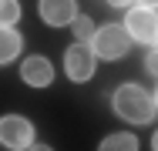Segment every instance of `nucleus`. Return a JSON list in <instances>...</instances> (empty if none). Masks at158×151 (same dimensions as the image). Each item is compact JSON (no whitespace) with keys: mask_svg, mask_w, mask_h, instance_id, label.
Returning <instances> with one entry per match:
<instances>
[{"mask_svg":"<svg viewBox=\"0 0 158 151\" xmlns=\"http://www.w3.org/2000/svg\"><path fill=\"white\" fill-rule=\"evenodd\" d=\"M141 7H155V0H141Z\"/></svg>","mask_w":158,"mask_h":151,"instance_id":"15","label":"nucleus"},{"mask_svg":"<svg viewBox=\"0 0 158 151\" xmlns=\"http://www.w3.org/2000/svg\"><path fill=\"white\" fill-rule=\"evenodd\" d=\"M74 14H77L74 0H40V17H44V24H51V27L71 24Z\"/></svg>","mask_w":158,"mask_h":151,"instance_id":"7","label":"nucleus"},{"mask_svg":"<svg viewBox=\"0 0 158 151\" xmlns=\"http://www.w3.org/2000/svg\"><path fill=\"white\" fill-rule=\"evenodd\" d=\"M71 30H74L77 44H91V37H94V24H91V17H88V14H74Z\"/></svg>","mask_w":158,"mask_h":151,"instance_id":"10","label":"nucleus"},{"mask_svg":"<svg viewBox=\"0 0 158 151\" xmlns=\"http://www.w3.org/2000/svg\"><path fill=\"white\" fill-rule=\"evenodd\" d=\"M20 20V3L17 0H0V27H14Z\"/></svg>","mask_w":158,"mask_h":151,"instance_id":"11","label":"nucleus"},{"mask_svg":"<svg viewBox=\"0 0 158 151\" xmlns=\"http://www.w3.org/2000/svg\"><path fill=\"white\" fill-rule=\"evenodd\" d=\"M98 151H138V138L128 134V131H111Z\"/></svg>","mask_w":158,"mask_h":151,"instance_id":"8","label":"nucleus"},{"mask_svg":"<svg viewBox=\"0 0 158 151\" xmlns=\"http://www.w3.org/2000/svg\"><path fill=\"white\" fill-rule=\"evenodd\" d=\"M121 27H125V34L131 37V40L155 44V37H158V17H155V7H131Z\"/></svg>","mask_w":158,"mask_h":151,"instance_id":"3","label":"nucleus"},{"mask_svg":"<svg viewBox=\"0 0 158 151\" xmlns=\"http://www.w3.org/2000/svg\"><path fill=\"white\" fill-rule=\"evenodd\" d=\"M114 111L131 124H148L155 118V97L138 84H121L114 91Z\"/></svg>","mask_w":158,"mask_h":151,"instance_id":"1","label":"nucleus"},{"mask_svg":"<svg viewBox=\"0 0 158 151\" xmlns=\"http://www.w3.org/2000/svg\"><path fill=\"white\" fill-rule=\"evenodd\" d=\"M0 145L14 151H24L34 145V124L20 114H3L0 118Z\"/></svg>","mask_w":158,"mask_h":151,"instance_id":"4","label":"nucleus"},{"mask_svg":"<svg viewBox=\"0 0 158 151\" xmlns=\"http://www.w3.org/2000/svg\"><path fill=\"white\" fill-rule=\"evenodd\" d=\"M24 151H54V148H47V145H31V148H24Z\"/></svg>","mask_w":158,"mask_h":151,"instance_id":"13","label":"nucleus"},{"mask_svg":"<svg viewBox=\"0 0 158 151\" xmlns=\"http://www.w3.org/2000/svg\"><path fill=\"white\" fill-rule=\"evenodd\" d=\"M64 71L74 84H84L91 74H94V51L91 44H71L67 54H64Z\"/></svg>","mask_w":158,"mask_h":151,"instance_id":"5","label":"nucleus"},{"mask_svg":"<svg viewBox=\"0 0 158 151\" xmlns=\"http://www.w3.org/2000/svg\"><path fill=\"white\" fill-rule=\"evenodd\" d=\"M111 7H131V0H108Z\"/></svg>","mask_w":158,"mask_h":151,"instance_id":"14","label":"nucleus"},{"mask_svg":"<svg viewBox=\"0 0 158 151\" xmlns=\"http://www.w3.org/2000/svg\"><path fill=\"white\" fill-rule=\"evenodd\" d=\"M20 77L31 84V88H47L54 81V64L47 57H27L20 64Z\"/></svg>","mask_w":158,"mask_h":151,"instance_id":"6","label":"nucleus"},{"mask_svg":"<svg viewBox=\"0 0 158 151\" xmlns=\"http://www.w3.org/2000/svg\"><path fill=\"white\" fill-rule=\"evenodd\" d=\"M145 71L155 77V54H148V57H145Z\"/></svg>","mask_w":158,"mask_h":151,"instance_id":"12","label":"nucleus"},{"mask_svg":"<svg viewBox=\"0 0 158 151\" xmlns=\"http://www.w3.org/2000/svg\"><path fill=\"white\" fill-rule=\"evenodd\" d=\"M128 44H131V37L125 34L121 24L94 27V37H91V51H94V57H104V60L125 57V54H128Z\"/></svg>","mask_w":158,"mask_h":151,"instance_id":"2","label":"nucleus"},{"mask_svg":"<svg viewBox=\"0 0 158 151\" xmlns=\"http://www.w3.org/2000/svg\"><path fill=\"white\" fill-rule=\"evenodd\" d=\"M17 54H20V37H17V30L0 27V64H10Z\"/></svg>","mask_w":158,"mask_h":151,"instance_id":"9","label":"nucleus"}]
</instances>
